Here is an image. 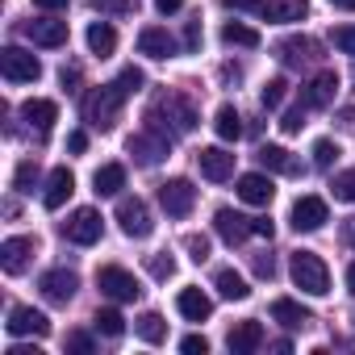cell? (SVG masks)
<instances>
[{"instance_id":"cell-35","label":"cell","mask_w":355,"mask_h":355,"mask_svg":"<svg viewBox=\"0 0 355 355\" xmlns=\"http://www.w3.org/2000/svg\"><path fill=\"white\" fill-rule=\"evenodd\" d=\"M34 180H38V163L34 159H21L17 171H13V189L17 193H34Z\"/></svg>"},{"instance_id":"cell-20","label":"cell","mask_w":355,"mask_h":355,"mask_svg":"<svg viewBox=\"0 0 355 355\" xmlns=\"http://www.w3.org/2000/svg\"><path fill=\"white\" fill-rule=\"evenodd\" d=\"M138 55H146V59H171L175 55V38L167 30H159V26H146L138 34Z\"/></svg>"},{"instance_id":"cell-54","label":"cell","mask_w":355,"mask_h":355,"mask_svg":"<svg viewBox=\"0 0 355 355\" xmlns=\"http://www.w3.org/2000/svg\"><path fill=\"white\" fill-rule=\"evenodd\" d=\"M343 243H347V247H355V218H347V222H343Z\"/></svg>"},{"instance_id":"cell-32","label":"cell","mask_w":355,"mask_h":355,"mask_svg":"<svg viewBox=\"0 0 355 355\" xmlns=\"http://www.w3.org/2000/svg\"><path fill=\"white\" fill-rule=\"evenodd\" d=\"M214 130H218L222 142H239V138H243V117H239V109H234V105H222L218 117H214Z\"/></svg>"},{"instance_id":"cell-21","label":"cell","mask_w":355,"mask_h":355,"mask_svg":"<svg viewBox=\"0 0 355 355\" xmlns=\"http://www.w3.org/2000/svg\"><path fill=\"white\" fill-rule=\"evenodd\" d=\"M76 193V175L67 167H55L51 171V180H46V193H42V205L46 209H63V201Z\"/></svg>"},{"instance_id":"cell-5","label":"cell","mask_w":355,"mask_h":355,"mask_svg":"<svg viewBox=\"0 0 355 355\" xmlns=\"http://www.w3.org/2000/svg\"><path fill=\"white\" fill-rule=\"evenodd\" d=\"M96 284H101V293H105L109 301H138V297H142V284L134 280V272H125V268H117V263L101 268V272H96Z\"/></svg>"},{"instance_id":"cell-11","label":"cell","mask_w":355,"mask_h":355,"mask_svg":"<svg viewBox=\"0 0 355 355\" xmlns=\"http://www.w3.org/2000/svg\"><path fill=\"white\" fill-rule=\"evenodd\" d=\"M5 330H9L13 338H21V334L42 338V334H51V322H46V313H42V309H34V305H13V309H9Z\"/></svg>"},{"instance_id":"cell-56","label":"cell","mask_w":355,"mask_h":355,"mask_svg":"<svg viewBox=\"0 0 355 355\" xmlns=\"http://www.w3.org/2000/svg\"><path fill=\"white\" fill-rule=\"evenodd\" d=\"M334 9H343V13H355V0H330Z\"/></svg>"},{"instance_id":"cell-46","label":"cell","mask_w":355,"mask_h":355,"mask_svg":"<svg viewBox=\"0 0 355 355\" xmlns=\"http://www.w3.org/2000/svg\"><path fill=\"white\" fill-rule=\"evenodd\" d=\"M67 351H76V355H88V351H92V338L76 330V334H67Z\"/></svg>"},{"instance_id":"cell-39","label":"cell","mask_w":355,"mask_h":355,"mask_svg":"<svg viewBox=\"0 0 355 355\" xmlns=\"http://www.w3.org/2000/svg\"><path fill=\"white\" fill-rule=\"evenodd\" d=\"M284 80H268L263 84V92H259V101H263V109H280V101H284Z\"/></svg>"},{"instance_id":"cell-31","label":"cell","mask_w":355,"mask_h":355,"mask_svg":"<svg viewBox=\"0 0 355 355\" xmlns=\"http://www.w3.org/2000/svg\"><path fill=\"white\" fill-rule=\"evenodd\" d=\"M222 42H226V46H239V51H255L263 38H259V30H251V26H243V21H226Z\"/></svg>"},{"instance_id":"cell-49","label":"cell","mask_w":355,"mask_h":355,"mask_svg":"<svg viewBox=\"0 0 355 355\" xmlns=\"http://www.w3.org/2000/svg\"><path fill=\"white\" fill-rule=\"evenodd\" d=\"M201 46V21H189V30H184V51H197Z\"/></svg>"},{"instance_id":"cell-1","label":"cell","mask_w":355,"mask_h":355,"mask_svg":"<svg viewBox=\"0 0 355 355\" xmlns=\"http://www.w3.org/2000/svg\"><path fill=\"white\" fill-rule=\"evenodd\" d=\"M288 272H293V284H297L301 293H309V297H326V293H330V268L322 263V255L297 251L293 263H288Z\"/></svg>"},{"instance_id":"cell-33","label":"cell","mask_w":355,"mask_h":355,"mask_svg":"<svg viewBox=\"0 0 355 355\" xmlns=\"http://www.w3.org/2000/svg\"><path fill=\"white\" fill-rule=\"evenodd\" d=\"M134 330H138V338H142V343H150V347H155V343H163V338H167V322H163V318H159V313H142V318H138V326H134Z\"/></svg>"},{"instance_id":"cell-14","label":"cell","mask_w":355,"mask_h":355,"mask_svg":"<svg viewBox=\"0 0 355 355\" xmlns=\"http://www.w3.org/2000/svg\"><path fill=\"white\" fill-rule=\"evenodd\" d=\"M334 92H338V76H334V71H318V76L305 84L301 105H305V109H326V105H334Z\"/></svg>"},{"instance_id":"cell-52","label":"cell","mask_w":355,"mask_h":355,"mask_svg":"<svg viewBox=\"0 0 355 355\" xmlns=\"http://www.w3.org/2000/svg\"><path fill=\"white\" fill-rule=\"evenodd\" d=\"M34 5H38V9H46V13H59V9H67V5H71V0H34Z\"/></svg>"},{"instance_id":"cell-19","label":"cell","mask_w":355,"mask_h":355,"mask_svg":"<svg viewBox=\"0 0 355 355\" xmlns=\"http://www.w3.org/2000/svg\"><path fill=\"white\" fill-rule=\"evenodd\" d=\"M26 34L34 38V46L55 51V46H63V42H67V21H59V17H42V21H30V26H26Z\"/></svg>"},{"instance_id":"cell-40","label":"cell","mask_w":355,"mask_h":355,"mask_svg":"<svg viewBox=\"0 0 355 355\" xmlns=\"http://www.w3.org/2000/svg\"><path fill=\"white\" fill-rule=\"evenodd\" d=\"M184 247H189V259H193V263H205V259H209V239H205V234H189Z\"/></svg>"},{"instance_id":"cell-3","label":"cell","mask_w":355,"mask_h":355,"mask_svg":"<svg viewBox=\"0 0 355 355\" xmlns=\"http://www.w3.org/2000/svg\"><path fill=\"white\" fill-rule=\"evenodd\" d=\"M0 71H5L9 84H34L42 76V59L21 51V46H5L0 51Z\"/></svg>"},{"instance_id":"cell-44","label":"cell","mask_w":355,"mask_h":355,"mask_svg":"<svg viewBox=\"0 0 355 355\" xmlns=\"http://www.w3.org/2000/svg\"><path fill=\"white\" fill-rule=\"evenodd\" d=\"M222 5H226V9H234V13H255V17H259L268 0H222Z\"/></svg>"},{"instance_id":"cell-48","label":"cell","mask_w":355,"mask_h":355,"mask_svg":"<svg viewBox=\"0 0 355 355\" xmlns=\"http://www.w3.org/2000/svg\"><path fill=\"white\" fill-rule=\"evenodd\" d=\"M255 276L272 280V276H276V259H272V255H255Z\"/></svg>"},{"instance_id":"cell-6","label":"cell","mask_w":355,"mask_h":355,"mask_svg":"<svg viewBox=\"0 0 355 355\" xmlns=\"http://www.w3.org/2000/svg\"><path fill=\"white\" fill-rule=\"evenodd\" d=\"M159 205H163V214L167 218H189L193 214V205H197V189H193V180H167V184H159Z\"/></svg>"},{"instance_id":"cell-4","label":"cell","mask_w":355,"mask_h":355,"mask_svg":"<svg viewBox=\"0 0 355 355\" xmlns=\"http://www.w3.org/2000/svg\"><path fill=\"white\" fill-rule=\"evenodd\" d=\"M146 117H167L171 125H167V134H193L197 130V109L184 101V96H159V105L146 113Z\"/></svg>"},{"instance_id":"cell-15","label":"cell","mask_w":355,"mask_h":355,"mask_svg":"<svg viewBox=\"0 0 355 355\" xmlns=\"http://www.w3.org/2000/svg\"><path fill=\"white\" fill-rule=\"evenodd\" d=\"M30 255H34V239H26V234H17V239H5V243H0V268H5L9 276L26 272Z\"/></svg>"},{"instance_id":"cell-7","label":"cell","mask_w":355,"mask_h":355,"mask_svg":"<svg viewBox=\"0 0 355 355\" xmlns=\"http://www.w3.org/2000/svg\"><path fill=\"white\" fill-rule=\"evenodd\" d=\"M117 222H121V234H125V239H146V234L155 230L150 209H146L142 197H121V201H117Z\"/></svg>"},{"instance_id":"cell-25","label":"cell","mask_w":355,"mask_h":355,"mask_svg":"<svg viewBox=\"0 0 355 355\" xmlns=\"http://www.w3.org/2000/svg\"><path fill=\"white\" fill-rule=\"evenodd\" d=\"M272 318H276L284 330H301V326L309 322V309H305L301 301H293V297H276V301H272Z\"/></svg>"},{"instance_id":"cell-51","label":"cell","mask_w":355,"mask_h":355,"mask_svg":"<svg viewBox=\"0 0 355 355\" xmlns=\"http://www.w3.org/2000/svg\"><path fill=\"white\" fill-rule=\"evenodd\" d=\"M155 9H159L163 17H171V13H180V9H184V0H155Z\"/></svg>"},{"instance_id":"cell-50","label":"cell","mask_w":355,"mask_h":355,"mask_svg":"<svg viewBox=\"0 0 355 355\" xmlns=\"http://www.w3.org/2000/svg\"><path fill=\"white\" fill-rule=\"evenodd\" d=\"M251 230H255L259 239H272V234H276V226H272L268 218H251Z\"/></svg>"},{"instance_id":"cell-45","label":"cell","mask_w":355,"mask_h":355,"mask_svg":"<svg viewBox=\"0 0 355 355\" xmlns=\"http://www.w3.org/2000/svg\"><path fill=\"white\" fill-rule=\"evenodd\" d=\"M180 351H184V355H205L209 343H205V334H189V338L180 343Z\"/></svg>"},{"instance_id":"cell-30","label":"cell","mask_w":355,"mask_h":355,"mask_svg":"<svg viewBox=\"0 0 355 355\" xmlns=\"http://www.w3.org/2000/svg\"><path fill=\"white\" fill-rule=\"evenodd\" d=\"M305 13H309L305 0H268L259 17H268V21H301Z\"/></svg>"},{"instance_id":"cell-47","label":"cell","mask_w":355,"mask_h":355,"mask_svg":"<svg viewBox=\"0 0 355 355\" xmlns=\"http://www.w3.org/2000/svg\"><path fill=\"white\" fill-rule=\"evenodd\" d=\"M67 150H71V155H84V150H88V134H84V130H71V134H67Z\"/></svg>"},{"instance_id":"cell-9","label":"cell","mask_w":355,"mask_h":355,"mask_svg":"<svg viewBox=\"0 0 355 355\" xmlns=\"http://www.w3.org/2000/svg\"><path fill=\"white\" fill-rule=\"evenodd\" d=\"M167 150H171V138L167 134H159V130H138L134 138H130V155L142 163V167H155V163H163L167 159Z\"/></svg>"},{"instance_id":"cell-26","label":"cell","mask_w":355,"mask_h":355,"mask_svg":"<svg viewBox=\"0 0 355 355\" xmlns=\"http://www.w3.org/2000/svg\"><path fill=\"white\" fill-rule=\"evenodd\" d=\"M92 189H96V197H117V193L125 189V167H121V163H105V167H96Z\"/></svg>"},{"instance_id":"cell-2","label":"cell","mask_w":355,"mask_h":355,"mask_svg":"<svg viewBox=\"0 0 355 355\" xmlns=\"http://www.w3.org/2000/svg\"><path fill=\"white\" fill-rule=\"evenodd\" d=\"M121 105H125V92H121L117 84H105V88H96V92H88V101H84V117H88L96 130H113Z\"/></svg>"},{"instance_id":"cell-28","label":"cell","mask_w":355,"mask_h":355,"mask_svg":"<svg viewBox=\"0 0 355 355\" xmlns=\"http://www.w3.org/2000/svg\"><path fill=\"white\" fill-rule=\"evenodd\" d=\"M214 288L226 297V301H247L251 297V284L234 272V268H218V276H214Z\"/></svg>"},{"instance_id":"cell-22","label":"cell","mask_w":355,"mask_h":355,"mask_svg":"<svg viewBox=\"0 0 355 355\" xmlns=\"http://www.w3.org/2000/svg\"><path fill=\"white\" fill-rule=\"evenodd\" d=\"M21 117L30 121V130H38V134H51V125L59 121V105H55V101H42V96H34V101H26V105H21Z\"/></svg>"},{"instance_id":"cell-37","label":"cell","mask_w":355,"mask_h":355,"mask_svg":"<svg viewBox=\"0 0 355 355\" xmlns=\"http://www.w3.org/2000/svg\"><path fill=\"white\" fill-rule=\"evenodd\" d=\"M113 84H117V88H121L125 96H134V92H142V84H146V76H142V67H125V71H121V76H117Z\"/></svg>"},{"instance_id":"cell-36","label":"cell","mask_w":355,"mask_h":355,"mask_svg":"<svg viewBox=\"0 0 355 355\" xmlns=\"http://www.w3.org/2000/svg\"><path fill=\"white\" fill-rule=\"evenodd\" d=\"M330 189H334V197H338V201H347V205H355V167H347V171H338Z\"/></svg>"},{"instance_id":"cell-8","label":"cell","mask_w":355,"mask_h":355,"mask_svg":"<svg viewBox=\"0 0 355 355\" xmlns=\"http://www.w3.org/2000/svg\"><path fill=\"white\" fill-rule=\"evenodd\" d=\"M101 234H105V222H101L96 209H76L63 222V239L76 243V247H92V243H101Z\"/></svg>"},{"instance_id":"cell-13","label":"cell","mask_w":355,"mask_h":355,"mask_svg":"<svg viewBox=\"0 0 355 355\" xmlns=\"http://www.w3.org/2000/svg\"><path fill=\"white\" fill-rule=\"evenodd\" d=\"M197 167H201L205 180L222 184V180H230V175H234V155L222 150V146H205V150L197 155Z\"/></svg>"},{"instance_id":"cell-18","label":"cell","mask_w":355,"mask_h":355,"mask_svg":"<svg viewBox=\"0 0 355 355\" xmlns=\"http://www.w3.org/2000/svg\"><path fill=\"white\" fill-rule=\"evenodd\" d=\"M226 347H230L234 355H251V351H259V347H263V326H259L255 318L239 322V326L226 334Z\"/></svg>"},{"instance_id":"cell-43","label":"cell","mask_w":355,"mask_h":355,"mask_svg":"<svg viewBox=\"0 0 355 355\" xmlns=\"http://www.w3.org/2000/svg\"><path fill=\"white\" fill-rule=\"evenodd\" d=\"M146 268H150V276L167 280V276L175 272V259H171V255H150V259H146Z\"/></svg>"},{"instance_id":"cell-42","label":"cell","mask_w":355,"mask_h":355,"mask_svg":"<svg viewBox=\"0 0 355 355\" xmlns=\"http://www.w3.org/2000/svg\"><path fill=\"white\" fill-rule=\"evenodd\" d=\"M301 125H305V105H297V109H288V113L280 117V130H284V134H301Z\"/></svg>"},{"instance_id":"cell-53","label":"cell","mask_w":355,"mask_h":355,"mask_svg":"<svg viewBox=\"0 0 355 355\" xmlns=\"http://www.w3.org/2000/svg\"><path fill=\"white\" fill-rule=\"evenodd\" d=\"M109 9H113V13H134L138 0H109Z\"/></svg>"},{"instance_id":"cell-17","label":"cell","mask_w":355,"mask_h":355,"mask_svg":"<svg viewBox=\"0 0 355 355\" xmlns=\"http://www.w3.org/2000/svg\"><path fill=\"white\" fill-rule=\"evenodd\" d=\"M239 197H243L247 205H272V197H276L272 175H263V171H247V175H239Z\"/></svg>"},{"instance_id":"cell-12","label":"cell","mask_w":355,"mask_h":355,"mask_svg":"<svg viewBox=\"0 0 355 355\" xmlns=\"http://www.w3.org/2000/svg\"><path fill=\"white\" fill-rule=\"evenodd\" d=\"M326 222H330V209H326L322 197H301V201L293 205V230L309 234V230H322Z\"/></svg>"},{"instance_id":"cell-23","label":"cell","mask_w":355,"mask_h":355,"mask_svg":"<svg viewBox=\"0 0 355 355\" xmlns=\"http://www.w3.org/2000/svg\"><path fill=\"white\" fill-rule=\"evenodd\" d=\"M175 309H180V318H189V322H205V318L214 313V301H209L201 288H180Z\"/></svg>"},{"instance_id":"cell-41","label":"cell","mask_w":355,"mask_h":355,"mask_svg":"<svg viewBox=\"0 0 355 355\" xmlns=\"http://www.w3.org/2000/svg\"><path fill=\"white\" fill-rule=\"evenodd\" d=\"M330 42H334L343 55H355V26H338V30L330 34Z\"/></svg>"},{"instance_id":"cell-27","label":"cell","mask_w":355,"mask_h":355,"mask_svg":"<svg viewBox=\"0 0 355 355\" xmlns=\"http://www.w3.org/2000/svg\"><path fill=\"white\" fill-rule=\"evenodd\" d=\"M88 51H92L96 59H109V55L117 51V30H113L109 21H92V26H88Z\"/></svg>"},{"instance_id":"cell-16","label":"cell","mask_w":355,"mask_h":355,"mask_svg":"<svg viewBox=\"0 0 355 355\" xmlns=\"http://www.w3.org/2000/svg\"><path fill=\"white\" fill-rule=\"evenodd\" d=\"M214 230H218L222 243H230V247H239V243H247V234H255V230H251V218H243V214H234V209H218V214H214Z\"/></svg>"},{"instance_id":"cell-57","label":"cell","mask_w":355,"mask_h":355,"mask_svg":"<svg viewBox=\"0 0 355 355\" xmlns=\"http://www.w3.org/2000/svg\"><path fill=\"white\" fill-rule=\"evenodd\" d=\"M347 293H351V297H355V263H351V268H347Z\"/></svg>"},{"instance_id":"cell-29","label":"cell","mask_w":355,"mask_h":355,"mask_svg":"<svg viewBox=\"0 0 355 355\" xmlns=\"http://www.w3.org/2000/svg\"><path fill=\"white\" fill-rule=\"evenodd\" d=\"M276 51H280V59H284L288 67H301V63L318 59V42H309V38H284Z\"/></svg>"},{"instance_id":"cell-34","label":"cell","mask_w":355,"mask_h":355,"mask_svg":"<svg viewBox=\"0 0 355 355\" xmlns=\"http://www.w3.org/2000/svg\"><path fill=\"white\" fill-rule=\"evenodd\" d=\"M92 326H96V330H101L105 338H121V334H125V318H121L117 309H96Z\"/></svg>"},{"instance_id":"cell-24","label":"cell","mask_w":355,"mask_h":355,"mask_svg":"<svg viewBox=\"0 0 355 355\" xmlns=\"http://www.w3.org/2000/svg\"><path fill=\"white\" fill-rule=\"evenodd\" d=\"M255 159H259V167H263V171H280V175H297V171H301V167H297V159H293L284 146H272V142H268V146H259V150H255Z\"/></svg>"},{"instance_id":"cell-38","label":"cell","mask_w":355,"mask_h":355,"mask_svg":"<svg viewBox=\"0 0 355 355\" xmlns=\"http://www.w3.org/2000/svg\"><path fill=\"white\" fill-rule=\"evenodd\" d=\"M338 155H343L338 142H330V138H318V142H313V167H330Z\"/></svg>"},{"instance_id":"cell-55","label":"cell","mask_w":355,"mask_h":355,"mask_svg":"<svg viewBox=\"0 0 355 355\" xmlns=\"http://www.w3.org/2000/svg\"><path fill=\"white\" fill-rule=\"evenodd\" d=\"M9 355H42L38 347H9Z\"/></svg>"},{"instance_id":"cell-10","label":"cell","mask_w":355,"mask_h":355,"mask_svg":"<svg viewBox=\"0 0 355 355\" xmlns=\"http://www.w3.org/2000/svg\"><path fill=\"white\" fill-rule=\"evenodd\" d=\"M38 288H42V297H46L51 305H67V301L80 293V276L67 272V268H51V272H42Z\"/></svg>"}]
</instances>
